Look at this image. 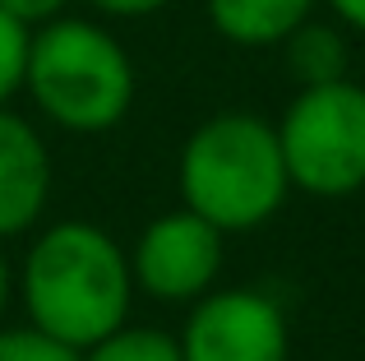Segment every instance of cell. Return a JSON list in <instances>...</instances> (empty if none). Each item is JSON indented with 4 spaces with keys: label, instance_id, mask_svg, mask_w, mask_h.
<instances>
[{
    "label": "cell",
    "instance_id": "6da1fadb",
    "mask_svg": "<svg viewBox=\"0 0 365 361\" xmlns=\"http://www.w3.org/2000/svg\"><path fill=\"white\" fill-rule=\"evenodd\" d=\"M14 288L33 329L83 352L130 320L134 273L130 255L98 223H56L28 245Z\"/></svg>",
    "mask_w": 365,
    "mask_h": 361
},
{
    "label": "cell",
    "instance_id": "7a4b0ae2",
    "mask_svg": "<svg viewBox=\"0 0 365 361\" xmlns=\"http://www.w3.org/2000/svg\"><path fill=\"white\" fill-rule=\"evenodd\" d=\"M180 199L217 232L264 227L287 204V163L277 126L255 111H217L180 148Z\"/></svg>",
    "mask_w": 365,
    "mask_h": 361
},
{
    "label": "cell",
    "instance_id": "3957f363",
    "mask_svg": "<svg viewBox=\"0 0 365 361\" xmlns=\"http://www.w3.org/2000/svg\"><path fill=\"white\" fill-rule=\"evenodd\" d=\"M24 93L51 126L102 135L134 107V61L102 24L56 14L28 33Z\"/></svg>",
    "mask_w": 365,
    "mask_h": 361
},
{
    "label": "cell",
    "instance_id": "277c9868",
    "mask_svg": "<svg viewBox=\"0 0 365 361\" xmlns=\"http://www.w3.org/2000/svg\"><path fill=\"white\" fill-rule=\"evenodd\" d=\"M287 180L305 195L342 199L365 185V88L351 79L310 83L277 121Z\"/></svg>",
    "mask_w": 365,
    "mask_h": 361
},
{
    "label": "cell",
    "instance_id": "5b68a950",
    "mask_svg": "<svg viewBox=\"0 0 365 361\" xmlns=\"http://www.w3.org/2000/svg\"><path fill=\"white\" fill-rule=\"evenodd\" d=\"M180 361H287L292 329L273 297L255 288L204 292L180 329Z\"/></svg>",
    "mask_w": 365,
    "mask_h": 361
},
{
    "label": "cell",
    "instance_id": "8992f818",
    "mask_svg": "<svg viewBox=\"0 0 365 361\" xmlns=\"http://www.w3.org/2000/svg\"><path fill=\"white\" fill-rule=\"evenodd\" d=\"M222 236L208 218L195 208H171V213L153 218L139 232L130 250V273L134 288H143L158 301H199L213 292L217 269H222Z\"/></svg>",
    "mask_w": 365,
    "mask_h": 361
},
{
    "label": "cell",
    "instance_id": "52a82bcc",
    "mask_svg": "<svg viewBox=\"0 0 365 361\" xmlns=\"http://www.w3.org/2000/svg\"><path fill=\"white\" fill-rule=\"evenodd\" d=\"M51 199V153L46 139L19 111L0 107V241L33 232Z\"/></svg>",
    "mask_w": 365,
    "mask_h": 361
},
{
    "label": "cell",
    "instance_id": "ba28073f",
    "mask_svg": "<svg viewBox=\"0 0 365 361\" xmlns=\"http://www.w3.org/2000/svg\"><path fill=\"white\" fill-rule=\"evenodd\" d=\"M319 0H208V24L232 46H282Z\"/></svg>",
    "mask_w": 365,
    "mask_h": 361
},
{
    "label": "cell",
    "instance_id": "9c48e42d",
    "mask_svg": "<svg viewBox=\"0 0 365 361\" xmlns=\"http://www.w3.org/2000/svg\"><path fill=\"white\" fill-rule=\"evenodd\" d=\"M282 61H287V74H292L301 88H310V83L347 79L351 51H347V37H342V28L305 19V24H296L292 33L282 37Z\"/></svg>",
    "mask_w": 365,
    "mask_h": 361
},
{
    "label": "cell",
    "instance_id": "30bf717a",
    "mask_svg": "<svg viewBox=\"0 0 365 361\" xmlns=\"http://www.w3.org/2000/svg\"><path fill=\"white\" fill-rule=\"evenodd\" d=\"M79 361H180V343L167 329H148V325H130L111 329L107 338H98L93 347H83Z\"/></svg>",
    "mask_w": 365,
    "mask_h": 361
},
{
    "label": "cell",
    "instance_id": "8fae6325",
    "mask_svg": "<svg viewBox=\"0 0 365 361\" xmlns=\"http://www.w3.org/2000/svg\"><path fill=\"white\" fill-rule=\"evenodd\" d=\"M0 361H79L70 343L42 334V329H5L0 325Z\"/></svg>",
    "mask_w": 365,
    "mask_h": 361
},
{
    "label": "cell",
    "instance_id": "7c38bea8",
    "mask_svg": "<svg viewBox=\"0 0 365 361\" xmlns=\"http://www.w3.org/2000/svg\"><path fill=\"white\" fill-rule=\"evenodd\" d=\"M28 33L14 14L0 9V107L24 88V61H28Z\"/></svg>",
    "mask_w": 365,
    "mask_h": 361
},
{
    "label": "cell",
    "instance_id": "4fadbf2b",
    "mask_svg": "<svg viewBox=\"0 0 365 361\" xmlns=\"http://www.w3.org/2000/svg\"><path fill=\"white\" fill-rule=\"evenodd\" d=\"M65 5H70V0H0V9L14 14L24 28H37V24H46V19L65 14Z\"/></svg>",
    "mask_w": 365,
    "mask_h": 361
},
{
    "label": "cell",
    "instance_id": "5bb4252c",
    "mask_svg": "<svg viewBox=\"0 0 365 361\" xmlns=\"http://www.w3.org/2000/svg\"><path fill=\"white\" fill-rule=\"evenodd\" d=\"M88 5L107 19H148L158 9H167L171 0H88Z\"/></svg>",
    "mask_w": 365,
    "mask_h": 361
},
{
    "label": "cell",
    "instance_id": "9a60e30c",
    "mask_svg": "<svg viewBox=\"0 0 365 361\" xmlns=\"http://www.w3.org/2000/svg\"><path fill=\"white\" fill-rule=\"evenodd\" d=\"M329 9H333V14H338L347 28L365 33V0H329Z\"/></svg>",
    "mask_w": 365,
    "mask_h": 361
},
{
    "label": "cell",
    "instance_id": "2e32d148",
    "mask_svg": "<svg viewBox=\"0 0 365 361\" xmlns=\"http://www.w3.org/2000/svg\"><path fill=\"white\" fill-rule=\"evenodd\" d=\"M9 301H14V269H9L5 250H0V325H5V310H9Z\"/></svg>",
    "mask_w": 365,
    "mask_h": 361
}]
</instances>
